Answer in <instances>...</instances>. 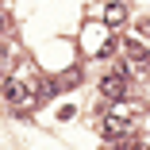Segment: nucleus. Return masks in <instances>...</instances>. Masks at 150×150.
<instances>
[{"instance_id":"obj_8","label":"nucleus","mask_w":150,"mask_h":150,"mask_svg":"<svg viewBox=\"0 0 150 150\" xmlns=\"http://www.w3.org/2000/svg\"><path fill=\"white\" fill-rule=\"evenodd\" d=\"M0 31H4V16H0Z\"/></svg>"},{"instance_id":"obj_2","label":"nucleus","mask_w":150,"mask_h":150,"mask_svg":"<svg viewBox=\"0 0 150 150\" xmlns=\"http://www.w3.org/2000/svg\"><path fill=\"white\" fill-rule=\"evenodd\" d=\"M23 96H27V85H23L19 77H4V100H8V104H19Z\"/></svg>"},{"instance_id":"obj_3","label":"nucleus","mask_w":150,"mask_h":150,"mask_svg":"<svg viewBox=\"0 0 150 150\" xmlns=\"http://www.w3.org/2000/svg\"><path fill=\"white\" fill-rule=\"evenodd\" d=\"M104 19H108L112 27H119V23L127 19V8H123V4H119V0H115V4H108V12H104Z\"/></svg>"},{"instance_id":"obj_7","label":"nucleus","mask_w":150,"mask_h":150,"mask_svg":"<svg viewBox=\"0 0 150 150\" xmlns=\"http://www.w3.org/2000/svg\"><path fill=\"white\" fill-rule=\"evenodd\" d=\"M142 35H150V19H146V23H142Z\"/></svg>"},{"instance_id":"obj_5","label":"nucleus","mask_w":150,"mask_h":150,"mask_svg":"<svg viewBox=\"0 0 150 150\" xmlns=\"http://www.w3.org/2000/svg\"><path fill=\"white\" fill-rule=\"evenodd\" d=\"M127 54H131V58H142V42L131 39V42H127Z\"/></svg>"},{"instance_id":"obj_4","label":"nucleus","mask_w":150,"mask_h":150,"mask_svg":"<svg viewBox=\"0 0 150 150\" xmlns=\"http://www.w3.org/2000/svg\"><path fill=\"white\" fill-rule=\"evenodd\" d=\"M8 69H12V58H8L4 46H0V73H8Z\"/></svg>"},{"instance_id":"obj_1","label":"nucleus","mask_w":150,"mask_h":150,"mask_svg":"<svg viewBox=\"0 0 150 150\" xmlns=\"http://www.w3.org/2000/svg\"><path fill=\"white\" fill-rule=\"evenodd\" d=\"M100 93H104L108 100H123V96H127V77H123V73L104 77V81H100Z\"/></svg>"},{"instance_id":"obj_6","label":"nucleus","mask_w":150,"mask_h":150,"mask_svg":"<svg viewBox=\"0 0 150 150\" xmlns=\"http://www.w3.org/2000/svg\"><path fill=\"white\" fill-rule=\"evenodd\" d=\"M131 150H150V142H139V146H131Z\"/></svg>"}]
</instances>
